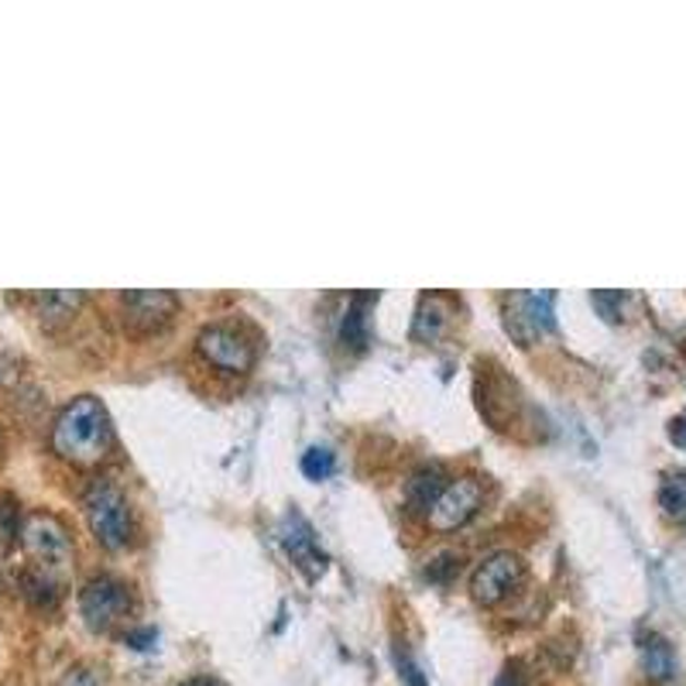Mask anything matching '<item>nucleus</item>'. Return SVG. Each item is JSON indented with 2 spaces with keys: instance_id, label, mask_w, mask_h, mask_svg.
Masks as SVG:
<instances>
[{
  "instance_id": "14",
  "label": "nucleus",
  "mask_w": 686,
  "mask_h": 686,
  "mask_svg": "<svg viewBox=\"0 0 686 686\" xmlns=\"http://www.w3.org/2000/svg\"><path fill=\"white\" fill-rule=\"evenodd\" d=\"M374 302H377V295H371V292H361L350 299V306L344 313V326H340L344 344H350V347L368 344V306H374Z\"/></svg>"
},
{
  "instance_id": "18",
  "label": "nucleus",
  "mask_w": 686,
  "mask_h": 686,
  "mask_svg": "<svg viewBox=\"0 0 686 686\" xmlns=\"http://www.w3.org/2000/svg\"><path fill=\"white\" fill-rule=\"evenodd\" d=\"M59 686H107V673L104 666H93V663H75L62 673Z\"/></svg>"
},
{
  "instance_id": "13",
  "label": "nucleus",
  "mask_w": 686,
  "mask_h": 686,
  "mask_svg": "<svg viewBox=\"0 0 686 686\" xmlns=\"http://www.w3.org/2000/svg\"><path fill=\"white\" fill-rule=\"evenodd\" d=\"M642 670L652 683H666L676 676V652L666 639H659V635H652V639L642 646Z\"/></svg>"
},
{
  "instance_id": "19",
  "label": "nucleus",
  "mask_w": 686,
  "mask_h": 686,
  "mask_svg": "<svg viewBox=\"0 0 686 686\" xmlns=\"http://www.w3.org/2000/svg\"><path fill=\"white\" fill-rule=\"evenodd\" d=\"M0 536L8 543L18 536V504L14 498H0Z\"/></svg>"
},
{
  "instance_id": "12",
  "label": "nucleus",
  "mask_w": 686,
  "mask_h": 686,
  "mask_svg": "<svg viewBox=\"0 0 686 686\" xmlns=\"http://www.w3.org/2000/svg\"><path fill=\"white\" fill-rule=\"evenodd\" d=\"M443 488H446L443 470L440 467H422L419 474L409 477V485H405V501L412 504V512H429Z\"/></svg>"
},
{
  "instance_id": "5",
  "label": "nucleus",
  "mask_w": 686,
  "mask_h": 686,
  "mask_svg": "<svg viewBox=\"0 0 686 686\" xmlns=\"http://www.w3.org/2000/svg\"><path fill=\"white\" fill-rule=\"evenodd\" d=\"M553 292H515L504 299V326L522 347H528L536 337L549 334L556 326L553 319Z\"/></svg>"
},
{
  "instance_id": "8",
  "label": "nucleus",
  "mask_w": 686,
  "mask_h": 686,
  "mask_svg": "<svg viewBox=\"0 0 686 686\" xmlns=\"http://www.w3.org/2000/svg\"><path fill=\"white\" fill-rule=\"evenodd\" d=\"M480 501H485V488H480L477 477L450 480V485L440 491V498L433 501V508H429V525H433L437 532L461 528L477 515Z\"/></svg>"
},
{
  "instance_id": "25",
  "label": "nucleus",
  "mask_w": 686,
  "mask_h": 686,
  "mask_svg": "<svg viewBox=\"0 0 686 686\" xmlns=\"http://www.w3.org/2000/svg\"><path fill=\"white\" fill-rule=\"evenodd\" d=\"M0 443H4V437H0Z\"/></svg>"
},
{
  "instance_id": "21",
  "label": "nucleus",
  "mask_w": 686,
  "mask_h": 686,
  "mask_svg": "<svg viewBox=\"0 0 686 686\" xmlns=\"http://www.w3.org/2000/svg\"><path fill=\"white\" fill-rule=\"evenodd\" d=\"M495 686H525V673H522L519 666H508V670L501 673V679H498Z\"/></svg>"
},
{
  "instance_id": "24",
  "label": "nucleus",
  "mask_w": 686,
  "mask_h": 686,
  "mask_svg": "<svg viewBox=\"0 0 686 686\" xmlns=\"http://www.w3.org/2000/svg\"><path fill=\"white\" fill-rule=\"evenodd\" d=\"M179 686H220V683L210 679V676H189V679H183Z\"/></svg>"
},
{
  "instance_id": "17",
  "label": "nucleus",
  "mask_w": 686,
  "mask_h": 686,
  "mask_svg": "<svg viewBox=\"0 0 686 686\" xmlns=\"http://www.w3.org/2000/svg\"><path fill=\"white\" fill-rule=\"evenodd\" d=\"M334 453L323 450V446H310L306 453H302V474H306L310 480H326L329 474H334Z\"/></svg>"
},
{
  "instance_id": "20",
  "label": "nucleus",
  "mask_w": 686,
  "mask_h": 686,
  "mask_svg": "<svg viewBox=\"0 0 686 686\" xmlns=\"http://www.w3.org/2000/svg\"><path fill=\"white\" fill-rule=\"evenodd\" d=\"M398 670H402V676H405V683H409V686H426L422 676H419V666L412 663L409 655H402V652H398Z\"/></svg>"
},
{
  "instance_id": "1",
  "label": "nucleus",
  "mask_w": 686,
  "mask_h": 686,
  "mask_svg": "<svg viewBox=\"0 0 686 686\" xmlns=\"http://www.w3.org/2000/svg\"><path fill=\"white\" fill-rule=\"evenodd\" d=\"M111 446H114V426L100 398L80 395L59 412L53 426V450L62 461L75 467H93L111 453Z\"/></svg>"
},
{
  "instance_id": "3",
  "label": "nucleus",
  "mask_w": 686,
  "mask_h": 686,
  "mask_svg": "<svg viewBox=\"0 0 686 686\" xmlns=\"http://www.w3.org/2000/svg\"><path fill=\"white\" fill-rule=\"evenodd\" d=\"M86 519L100 546L124 549L131 543V508H127V498L114 485H107V480H96L86 491Z\"/></svg>"
},
{
  "instance_id": "11",
  "label": "nucleus",
  "mask_w": 686,
  "mask_h": 686,
  "mask_svg": "<svg viewBox=\"0 0 686 686\" xmlns=\"http://www.w3.org/2000/svg\"><path fill=\"white\" fill-rule=\"evenodd\" d=\"M453 313H456V299L453 295H443V292L422 295L419 310H416V319H412V340H419V344H437L446 334V329H450Z\"/></svg>"
},
{
  "instance_id": "22",
  "label": "nucleus",
  "mask_w": 686,
  "mask_h": 686,
  "mask_svg": "<svg viewBox=\"0 0 686 686\" xmlns=\"http://www.w3.org/2000/svg\"><path fill=\"white\" fill-rule=\"evenodd\" d=\"M127 642H131L135 649H148L151 642H155V631H151V628H144V631H131V635H127Z\"/></svg>"
},
{
  "instance_id": "6",
  "label": "nucleus",
  "mask_w": 686,
  "mask_h": 686,
  "mask_svg": "<svg viewBox=\"0 0 686 686\" xmlns=\"http://www.w3.org/2000/svg\"><path fill=\"white\" fill-rule=\"evenodd\" d=\"M196 347L213 368H220L226 374H244L254 364V344L241 334L237 326L213 323L207 329H199Z\"/></svg>"
},
{
  "instance_id": "15",
  "label": "nucleus",
  "mask_w": 686,
  "mask_h": 686,
  "mask_svg": "<svg viewBox=\"0 0 686 686\" xmlns=\"http://www.w3.org/2000/svg\"><path fill=\"white\" fill-rule=\"evenodd\" d=\"M659 504L670 519H686V470L670 474L663 485H659Z\"/></svg>"
},
{
  "instance_id": "23",
  "label": "nucleus",
  "mask_w": 686,
  "mask_h": 686,
  "mask_svg": "<svg viewBox=\"0 0 686 686\" xmlns=\"http://www.w3.org/2000/svg\"><path fill=\"white\" fill-rule=\"evenodd\" d=\"M670 437H673V443H676V446H686V416L673 422V429H670Z\"/></svg>"
},
{
  "instance_id": "2",
  "label": "nucleus",
  "mask_w": 686,
  "mask_h": 686,
  "mask_svg": "<svg viewBox=\"0 0 686 686\" xmlns=\"http://www.w3.org/2000/svg\"><path fill=\"white\" fill-rule=\"evenodd\" d=\"M21 543H24V553L35 560V570L62 580V573L72 563V543H69V532L59 519L35 512L21 525Z\"/></svg>"
},
{
  "instance_id": "10",
  "label": "nucleus",
  "mask_w": 686,
  "mask_h": 686,
  "mask_svg": "<svg viewBox=\"0 0 686 686\" xmlns=\"http://www.w3.org/2000/svg\"><path fill=\"white\" fill-rule=\"evenodd\" d=\"M282 543H286V549H289V556H292V563H295L302 573H306L310 580H316V577L323 573L326 556H323V549H319V543H316V536H313L310 522L302 519L299 512H292V515L286 519V525H282Z\"/></svg>"
},
{
  "instance_id": "16",
  "label": "nucleus",
  "mask_w": 686,
  "mask_h": 686,
  "mask_svg": "<svg viewBox=\"0 0 686 686\" xmlns=\"http://www.w3.org/2000/svg\"><path fill=\"white\" fill-rule=\"evenodd\" d=\"M38 302H42V319L56 323V319H69L75 313V306L83 302V295L80 292H45Z\"/></svg>"
},
{
  "instance_id": "7",
  "label": "nucleus",
  "mask_w": 686,
  "mask_h": 686,
  "mask_svg": "<svg viewBox=\"0 0 686 686\" xmlns=\"http://www.w3.org/2000/svg\"><path fill=\"white\" fill-rule=\"evenodd\" d=\"M525 580V567L515 553H491L485 563H480L470 577V594L477 604L495 607L508 594H515Z\"/></svg>"
},
{
  "instance_id": "9",
  "label": "nucleus",
  "mask_w": 686,
  "mask_h": 686,
  "mask_svg": "<svg viewBox=\"0 0 686 686\" xmlns=\"http://www.w3.org/2000/svg\"><path fill=\"white\" fill-rule=\"evenodd\" d=\"M120 310H124V326L135 329V334H159L165 329L175 313H179V299L162 289H135L120 295Z\"/></svg>"
},
{
  "instance_id": "4",
  "label": "nucleus",
  "mask_w": 686,
  "mask_h": 686,
  "mask_svg": "<svg viewBox=\"0 0 686 686\" xmlns=\"http://www.w3.org/2000/svg\"><path fill=\"white\" fill-rule=\"evenodd\" d=\"M80 612H83L86 628L111 631L127 612H131V591H127L124 580L100 573V577L86 580V588L80 591Z\"/></svg>"
}]
</instances>
